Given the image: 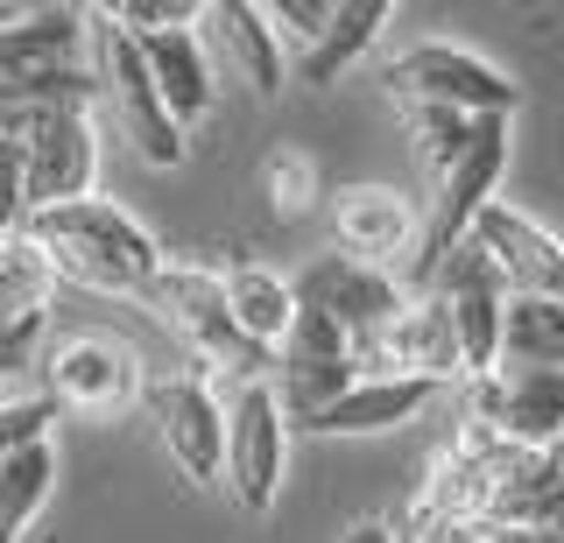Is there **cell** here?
<instances>
[{"mask_svg":"<svg viewBox=\"0 0 564 543\" xmlns=\"http://www.w3.org/2000/svg\"><path fill=\"white\" fill-rule=\"evenodd\" d=\"M22 234L43 248V261L57 269V283L99 290V296H149V283L163 275V248L134 213H120L113 198H78L57 213H29Z\"/></svg>","mask_w":564,"mask_h":543,"instance_id":"6da1fadb","label":"cell"},{"mask_svg":"<svg viewBox=\"0 0 564 543\" xmlns=\"http://www.w3.org/2000/svg\"><path fill=\"white\" fill-rule=\"evenodd\" d=\"M141 304L163 318V332L198 360V374H226V381H269L275 354H261L254 339L234 325L226 304V269H198V261H163V275L149 283Z\"/></svg>","mask_w":564,"mask_h":543,"instance_id":"7a4b0ae2","label":"cell"},{"mask_svg":"<svg viewBox=\"0 0 564 543\" xmlns=\"http://www.w3.org/2000/svg\"><path fill=\"white\" fill-rule=\"evenodd\" d=\"M381 78L395 93V107H452L473 120H516V107H522V85L501 64H487L466 43H437V36L395 50Z\"/></svg>","mask_w":564,"mask_h":543,"instance_id":"3957f363","label":"cell"},{"mask_svg":"<svg viewBox=\"0 0 564 543\" xmlns=\"http://www.w3.org/2000/svg\"><path fill=\"white\" fill-rule=\"evenodd\" d=\"M290 459V416L269 381H226V495L240 515H269Z\"/></svg>","mask_w":564,"mask_h":543,"instance_id":"277c9868","label":"cell"},{"mask_svg":"<svg viewBox=\"0 0 564 543\" xmlns=\"http://www.w3.org/2000/svg\"><path fill=\"white\" fill-rule=\"evenodd\" d=\"M43 395L57 402V410H78V416H120L134 410L141 395V360L134 346H120L113 332H78V339H57L43 354Z\"/></svg>","mask_w":564,"mask_h":543,"instance_id":"5b68a950","label":"cell"},{"mask_svg":"<svg viewBox=\"0 0 564 543\" xmlns=\"http://www.w3.org/2000/svg\"><path fill=\"white\" fill-rule=\"evenodd\" d=\"M466 416L480 431H494L501 445H516V452H557V437H564V374L501 360L494 374L466 381Z\"/></svg>","mask_w":564,"mask_h":543,"instance_id":"8992f818","label":"cell"},{"mask_svg":"<svg viewBox=\"0 0 564 543\" xmlns=\"http://www.w3.org/2000/svg\"><path fill=\"white\" fill-rule=\"evenodd\" d=\"M437 296V304L452 311V332H458V354H466V381H480L501 367V325H508V304H516V290L501 283V269L487 261L480 240H458L452 261L437 269V283L423 290Z\"/></svg>","mask_w":564,"mask_h":543,"instance_id":"52a82bcc","label":"cell"},{"mask_svg":"<svg viewBox=\"0 0 564 543\" xmlns=\"http://www.w3.org/2000/svg\"><path fill=\"white\" fill-rule=\"evenodd\" d=\"M290 290H296V311L332 318L352 346H367L381 325L402 318V304H410V290H402L388 269H367V261H352V254H339V248L317 254V261H304Z\"/></svg>","mask_w":564,"mask_h":543,"instance_id":"ba28073f","label":"cell"},{"mask_svg":"<svg viewBox=\"0 0 564 543\" xmlns=\"http://www.w3.org/2000/svg\"><path fill=\"white\" fill-rule=\"evenodd\" d=\"M352 360L375 381H437V389L466 381V354H458L452 311L437 304V296H410L395 325H381L367 346H352Z\"/></svg>","mask_w":564,"mask_h":543,"instance_id":"9c48e42d","label":"cell"},{"mask_svg":"<svg viewBox=\"0 0 564 543\" xmlns=\"http://www.w3.org/2000/svg\"><path fill=\"white\" fill-rule=\"evenodd\" d=\"M8 142H22V205L29 213H57V205L93 198V184H99V128H93V113L35 120L29 134H8Z\"/></svg>","mask_w":564,"mask_h":543,"instance_id":"30bf717a","label":"cell"},{"mask_svg":"<svg viewBox=\"0 0 564 543\" xmlns=\"http://www.w3.org/2000/svg\"><path fill=\"white\" fill-rule=\"evenodd\" d=\"M163 452L176 459L184 480H226V395L212 389V374H176L163 389H149Z\"/></svg>","mask_w":564,"mask_h":543,"instance_id":"8fae6325","label":"cell"},{"mask_svg":"<svg viewBox=\"0 0 564 543\" xmlns=\"http://www.w3.org/2000/svg\"><path fill=\"white\" fill-rule=\"evenodd\" d=\"M332 234H339V254L402 275L410 254H416L423 213L402 198V191H388V184H352V191H339V205H332Z\"/></svg>","mask_w":564,"mask_h":543,"instance_id":"7c38bea8","label":"cell"},{"mask_svg":"<svg viewBox=\"0 0 564 543\" xmlns=\"http://www.w3.org/2000/svg\"><path fill=\"white\" fill-rule=\"evenodd\" d=\"M93 36H99V50H106V85H113L120 113H128V134H134V149L149 155L155 170L184 163V128L170 120L163 93H155V78H149V57H141V43L128 36V29L99 22V14H93Z\"/></svg>","mask_w":564,"mask_h":543,"instance_id":"4fadbf2b","label":"cell"},{"mask_svg":"<svg viewBox=\"0 0 564 543\" xmlns=\"http://www.w3.org/2000/svg\"><path fill=\"white\" fill-rule=\"evenodd\" d=\"M198 36L254 99H275L282 85H290V50L275 43L261 0H212V8L198 14Z\"/></svg>","mask_w":564,"mask_h":543,"instance_id":"5bb4252c","label":"cell"},{"mask_svg":"<svg viewBox=\"0 0 564 543\" xmlns=\"http://www.w3.org/2000/svg\"><path fill=\"white\" fill-rule=\"evenodd\" d=\"M473 240L487 248V261L501 269V283L516 296H564V240L543 234L529 213L494 198L480 219H473Z\"/></svg>","mask_w":564,"mask_h":543,"instance_id":"9a60e30c","label":"cell"},{"mask_svg":"<svg viewBox=\"0 0 564 543\" xmlns=\"http://www.w3.org/2000/svg\"><path fill=\"white\" fill-rule=\"evenodd\" d=\"M93 36V8H29V14H0V93L22 78L64 72L85 57Z\"/></svg>","mask_w":564,"mask_h":543,"instance_id":"2e32d148","label":"cell"},{"mask_svg":"<svg viewBox=\"0 0 564 543\" xmlns=\"http://www.w3.org/2000/svg\"><path fill=\"white\" fill-rule=\"evenodd\" d=\"M141 57H149V78L155 93H163V107L176 128H198V120L212 113V99H219V72H212V50L198 29H163V36H134Z\"/></svg>","mask_w":564,"mask_h":543,"instance_id":"e0dca14e","label":"cell"},{"mask_svg":"<svg viewBox=\"0 0 564 543\" xmlns=\"http://www.w3.org/2000/svg\"><path fill=\"white\" fill-rule=\"evenodd\" d=\"M431 402H437V381H375V374H360L332 410H317L304 431L311 437H367V431L410 424V416L431 410Z\"/></svg>","mask_w":564,"mask_h":543,"instance_id":"ac0fdd59","label":"cell"},{"mask_svg":"<svg viewBox=\"0 0 564 543\" xmlns=\"http://www.w3.org/2000/svg\"><path fill=\"white\" fill-rule=\"evenodd\" d=\"M388 0H339L332 8V22H325V36H317L304 57L290 64V85H311V93H325V85H339L352 64L375 50V36L388 29Z\"/></svg>","mask_w":564,"mask_h":543,"instance_id":"d6986e66","label":"cell"},{"mask_svg":"<svg viewBox=\"0 0 564 543\" xmlns=\"http://www.w3.org/2000/svg\"><path fill=\"white\" fill-rule=\"evenodd\" d=\"M226 304H234V325L261 346V354H275L282 332H290V318H296L290 275L261 269V261H240V269H226Z\"/></svg>","mask_w":564,"mask_h":543,"instance_id":"ffe728a7","label":"cell"},{"mask_svg":"<svg viewBox=\"0 0 564 543\" xmlns=\"http://www.w3.org/2000/svg\"><path fill=\"white\" fill-rule=\"evenodd\" d=\"M352 381H360V360H275L269 367V389H275L282 416H290L296 431H304L317 410H332Z\"/></svg>","mask_w":564,"mask_h":543,"instance_id":"44dd1931","label":"cell"},{"mask_svg":"<svg viewBox=\"0 0 564 543\" xmlns=\"http://www.w3.org/2000/svg\"><path fill=\"white\" fill-rule=\"evenodd\" d=\"M501 360L564 374V296H516V304H508Z\"/></svg>","mask_w":564,"mask_h":543,"instance_id":"7402d4cb","label":"cell"},{"mask_svg":"<svg viewBox=\"0 0 564 543\" xmlns=\"http://www.w3.org/2000/svg\"><path fill=\"white\" fill-rule=\"evenodd\" d=\"M50 290H57V269L43 261V248L29 234L0 240V325L50 318Z\"/></svg>","mask_w":564,"mask_h":543,"instance_id":"603a6c76","label":"cell"},{"mask_svg":"<svg viewBox=\"0 0 564 543\" xmlns=\"http://www.w3.org/2000/svg\"><path fill=\"white\" fill-rule=\"evenodd\" d=\"M402 113H410V142H416V155H423L431 177H445L458 155L473 149V134H480V120L452 113V107H402Z\"/></svg>","mask_w":564,"mask_h":543,"instance_id":"cb8c5ba5","label":"cell"},{"mask_svg":"<svg viewBox=\"0 0 564 543\" xmlns=\"http://www.w3.org/2000/svg\"><path fill=\"white\" fill-rule=\"evenodd\" d=\"M261 184H269L275 219H304L311 205H317V163H311L304 149H275L269 170H261Z\"/></svg>","mask_w":564,"mask_h":543,"instance_id":"d4e9b609","label":"cell"},{"mask_svg":"<svg viewBox=\"0 0 564 543\" xmlns=\"http://www.w3.org/2000/svg\"><path fill=\"white\" fill-rule=\"evenodd\" d=\"M57 402H50L43 389H35V395H8V402H0V466H8V459H22V452L29 445H50V424H57Z\"/></svg>","mask_w":564,"mask_h":543,"instance_id":"484cf974","label":"cell"},{"mask_svg":"<svg viewBox=\"0 0 564 543\" xmlns=\"http://www.w3.org/2000/svg\"><path fill=\"white\" fill-rule=\"evenodd\" d=\"M99 22L128 29V36H163V29H198V0H106V8H93Z\"/></svg>","mask_w":564,"mask_h":543,"instance_id":"4316f807","label":"cell"},{"mask_svg":"<svg viewBox=\"0 0 564 543\" xmlns=\"http://www.w3.org/2000/svg\"><path fill=\"white\" fill-rule=\"evenodd\" d=\"M388 530H395V543H487V530H473V522H458L431 501H402Z\"/></svg>","mask_w":564,"mask_h":543,"instance_id":"83f0119b","label":"cell"},{"mask_svg":"<svg viewBox=\"0 0 564 543\" xmlns=\"http://www.w3.org/2000/svg\"><path fill=\"white\" fill-rule=\"evenodd\" d=\"M275 360H352V339L332 318H317V311H296L282 346H275Z\"/></svg>","mask_w":564,"mask_h":543,"instance_id":"f1b7e54d","label":"cell"},{"mask_svg":"<svg viewBox=\"0 0 564 543\" xmlns=\"http://www.w3.org/2000/svg\"><path fill=\"white\" fill-rule=\"evenodd\" d=\"M332 8H339V0H269V29H275V43L290 50V64L304 57L317 36H325Z\"/></svg>","mask_w":564,"mask_h":543,"instance_id":"f546056e","label":"cell"},{"mask_svg":"<svg viewBox=\"0 0 564 543\" xmlns=\"http://www.w3.org/2000/svg\"><path fill=\"white\" fill-rule=\"evenodd\" d=\"M29 226V205H22V142L0 134V240H14Z\"/></svg>","mask_w":564,"mask_h":543,"instance_id":"4dcf8cb0","label":"cell"},{"mask_svg":"<svg viewBox=\"0 0 564 543\" xmlns=\"http://www.w3.org/2000/svg\"><path fill=\"white\" fill-rule=\"evenodd\" d=\"M487 543H564L557 530H487Z\"/></svg>","mask_w":564,"mask_h":543,"instance_id":"1f68e13d","label":"cell"},{"mask_svg":"<svg viewBox=\"0 0 564 543\" xmlns=\"http://www.w3.org/2000/svg\"><path fill=\"white\" fill-rule=\"evenodd\" d=\"M346 543H395V530H388V522H352Z\"/></svg>","mask_w":564,"mask_h":543,"instance_id":"d6a6232c","label":"cell"},{"mask_svg":"<svg viewBox=\"0 0 564 543\" xmlns=\"http://www.w3.org/2000/svg\"><path fill=\"white\" fill-rule=\"evenodd\" d=\"M557 473H564V437H557Z\"/></svg>","mask_w":564,"mask_h":543,"instance_id":"836d02e7","label":"cell"}]
</instances>
